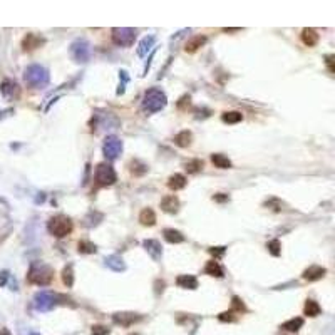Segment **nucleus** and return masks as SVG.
<instances>
[{
    "label": "nucleus",
    "mask_w": 335,
    "mask_h": 335,
    "mask_svg": "<svg viewBox=\"0 0 335 335\" xmlns=\"http://www.w3.org/2000/svg\"><path fill=\"white\" fill-rule=\"evenodd\" d=\"M27 280L39 287L50 285L54 280V270L46 263H34L27 273Z\"/></svg>",
    "instance_id": "obj_1"
},
{
    "label": "nucleus",
    "mask_w": 335,
    "mask_h": 335,
    "mask_svg": "<svg viewBox=\"0 0 335 335\" xmlns=\"http://www.w3.org/2000/svg\"><path fill=\"white\" fill-rule=\"evenodd\" d=\"M24 79L27 86L34 87V89H41V87H46L49 84V71L39 64H32L25 69Z\"/></svg>",
    "instance_id": "obj_2"
},
{
    "label": "nucleus",
    "mask_w": 335,
    "mask_h": 335,
    "mask_svg": "<svg viewBox=\"0 0 335 335\" xmlns=\"http://www.w3.org/2000/svg\"><path fill=\"white\" fill-rule=\"evenodd\" d=\"M47 228H49L50 235H54L56 238H64V236L71 235L74 225H72L71 218L64 216V214H56L49 220Z\"/></svg>",
    "instance_id": "obj_3"
},
{
    "label": "nucleus",
    "mask_w": 335,
    "mask_h": 335,
    "mask_svg": "<svg viewBox=\"0 0 335 335\" xmlns=\"http://www.w3.org/2000/svg\"><path fill=\"white\" fill-rule=\"evenodd\" d=\"M168 104L166 94L161 89H149L144 94L143 99V107L148 112H159L161 109H165Z\"/></svg>",
    "instance_id": "obj_4"
},
{
    "label": "nucleus",
    "mask_w": 335,
    "mask_h": 335,
    "mask_svg": "<svg viewBox=\"0 0 335 335\" xmlns=\"http://www.w3.org/2000/svg\"><path fill=\"white\" fill-rule=\"evenodd\" d=\"M59 295L47 292V290H42V292H37L34 297V307L35 310L39 312H50L54 307L57 305V300H59Z\"/></svg>",
    "instance_id": "obj_5"
},
{
    "label": "nucleus",
    "mask_w": 335,
    "mask_h": 335,
    "mask_svg": "<svg viewBox=\"0 0 335 335\" xmlns=\"http://www.w3.org/2000/svg\"><path fill=\"white\" fill-rule=\"evenodd\" d=\"M112 42L119 47H129L136 41V30L129 27H114L111 30Z\"/></svg>",
    "instance_id": "obj_6"
},
{
    "label": "nucleus",
    "mask_w": 335,
    "mask_h": 335,
    "mask_svg": "<svg viewBox=\"0 0 335 335\" xmlns=\"http://www.w3.org/2000/svg\"><path fill=\"white\" fill-rule=\"evenodd\" d=\"M118 180V174H116L114 168L107 163H101L96 168V181L99 186H112Z\"/></svg>",
    "instance_id": "obj_7"
},
{
    "label": "nucleus",
    "mask_w": 335,
    "mask_h": 335,
    "mask_svg": "<svg viewBox=\"0 0 335 335\" xmlns=\"http://www.w3.org/2000/svg\"><path fill=\"white\" fill-rule=\"evenodd\" d=\"M71 56L76 62H87L91 59V44L84 39H77L71 44Z\"/></svg>",
    "instance_id": "obj_8"
},
{
    "label": "nucleus",
    "mask_w": 335,
    "mask_h": 335,
    "mask_svg": "<svg viewBox=\"0 0 335 335\" xmlns=\"http://www.w3.org/2000/svg\"><path fill=\"white\" fill-rule=\"evenodd\" d=\"M103 152L107 159H116L122 152V141L118 136H107L103 144Z\"/></svg>",
    "instance_id": "obj_9"
},
{
    "label": "nucleus",
    "mask_w": 335,
    "mask_h": 335,
    "mask_svg": "<svg viewBox=\"0 0 335 335\" xmlns=\"http://www.w3.org/2000/svg\"><path fill=\"white\" fill-rule=\"evenodd\" d=\"M112 320L114 323L121 327H131L134 323H137L141 320V315L137 314H133V312H122V314H114L112 315Z\"/></svg>",
    "instance_id": "obj_10"
},
{
    "label": "nucleus",
    "mask_w": 335,
    "mask_h": 335,
    "mask_svg": "<svg viewBox=\"0 0 335 335\" xmlns=\"http://www.w3.org/2000/svg\"><path fill=\"white\" fill-rule=\"evenodd\" d=\"M44 44H46V39L41 37V35L27 34L24 39H22V49H24L25 52H30V50L39 49V47L44 46Z\"/></svg>",
    "instance_id": "obj_11"
},
{
    "label": "nucleus",
    "mask_w": 335,
    "mask_h": 335,
    "mask_svg": "<svg viewBox=\"0 0 335 335\" xmlns=\"http://www.w3.org/2000/svg\"><path fill=\"white\" fill-rule=\"evenodd\" d=\"M327 270L323 267H319V265H312V267H308L307 270L304 272V275H302V278L307 280V282H315V280H320L325 276Z\"/></svg>",
    "instance_id": "obj_12"
},
{
    "label": "nucleus",
    "mask_w": 335,
    "mask_h": 335,
    "mask_svg": "<svg viewBox=\"0 0 335 335\" xmlns=\"http://www.w3.org/2000/svg\"><path fill=\"white\" fill-rule=\"evenodd\" d=\"M143 246L146 248L148 253L151 255L152 260L158 261L159 258H161L163 248H161V243H159L158 240H144V242H143Z\"/></svg>",
    "instance_id": "obj_13"
},
{
    "label": "nucleus",
    "mask_w": 335,
    "mask_h": 335,
    "mask_svg": "<svg viewBox=\"0 0 335 335\" xmlns=\"http://www.w3.org/2000/svg\"><path fill=\"white\" fill-rule=\"evenodd\" d=\"M161 210L171 214L178 213V210H180V199H178V196H174V195L165 196V198L161 199Z\"/></svg>",
    "instance_id": "obj_14"
},
{
    "label": "nucleus",
    "mask_w": 335,
    "mask_h": 335,
    "mask_svg": "<svg viewBox=\"0 0 335 335\" xmlns=\"http://www.w3.org/2000/svg\"><path fill=\"white\" fill-rule=\"evenodd\" d=\"M319 41H320V35L315 29H304V30H302V42H304L307 47L317 46Z\"/></svg>",
    "instance_id": "obj_15"
},
{
    "label": "nucleus",
    "mask_w": 335,
    "mask_h": 335,
    "mask_svg": "<svg viewBox=\"0 0 335 335\" xmlns=\"http://www.w3.org/2000/svg\"><path fill=\"white\" fill-rule=\"evenodd\" d=\"M2 94L7 99H17L20 94V87L12 81H5L2 84Z\"/></svg>",
    "instance_id": "obj_16"
},
{
    "label": "nucleus",
    "mask_w": 335,
    "mask_h": 335,
    "mask_svg": "<svg viewBox=\"0 0 335 335\" xmlns=\"http://www.w3.org/2000/svg\"><path fill=\"white\" fill-rule=\"evenodd\" d=\"M106 267L111 268L114 272H124L126 270V263L119 255H111V257L106 258Z\"/></svg>",
    "instance_id": "obj_17"
},
{
    "label": "nucleus",
    "mask_w": 335,
    "mask_h": 335,
    "mask_svg": "<svg viewBox=\"0 0 335 335\" xmlns=\"http://www.w3.org/2000/svg\"><path fill=\"white\" fill-rule=\"evenodd\" d=\"M184 186H186V176L184 174L176 173L173 176H169V180H168V188L173 189V191H180Z\"/></svg>",
    "instance_id": "obj_18"
},
{
    "label": "nucleus",
    "mask_w": 335,
    "mask_h": 335,
    "mask_svg": "<svg viewBox=\"0 0 335 335\" xmlns=\"http://www.w3.org/2000/svg\"><path fill=\"white\" fill-rule=\"evenodd\" d=\"M205 44H206L205 35H195V37H191L186 44H184V50L189 52V54H193V52H196L199 47L205 46Z\"/></svg>",
    "instance_id": "obj_19"
},
{
    "label": "nucleus",
    "mask_w": 335,
    "mask_h": 335,
    "mask_svg": "<svg viewBox=\"0 0 335 335\" xmlns=\"http://www.w3.org/2000/svg\"><path fill=\"white\" fill-rule=\"evenodd\" d=\"M176 283L181 287V289H188V290H196L198 289V280L193 275H180L176 278Z\"/></svg>",
    "instance_id": "obj_20"
},
{
    "label": "nucleus",
    "mask_w": 335,
    "mask_h": 335,
    "mask_svg": "<svg viewBox=\"0 0 335 335\" xmlns=\"http://www.w3.org/2000/svg\"><path fill=\"white\" fill-rule=\"evenodd\" d=\"M193 143V133L191 131H181L174 136V144L180 148H188Z\"/></svg>",
    "instance_id": "obj_21"
},
{
    "label": "nucleus",
    "mask_w": 335,
    "mask_h": 335,
    "mask_svg": "<svg viewBox=\"0 0 335 335\" xmlns=\"http://www.w3.org/2000/svg\"><path fill=\"white\" fill-rule=\"evenodd\" d=\"M304 327V319L302 317H295V319H290L287 322H283L280 325V329L287 330V332H298V330Z\"/></svg>",
    "instance_id": "obj_22"
},
{
    "label": "nucleus",
    "mask_w": 335,
    "mask_h": 335,
    "mask_svg": "<svg viewBox=\"0 0 335 335\" xmlns=\"http://www.w3.org/2000/svg\"><path fill=\"white\" fill-rule=\"evenodd\" d=\"M154 42H156L154 35H148V37H144L143 41L139 42V46H137V56H139V57H144V56H146L149 50L152 49Z\"/></svg>",
    "instance_id": "obj_23"
},
{
    "label": "nucleus",
    "mask_w": 335,
    "mask_h": 335,
    "mask_svg": "<svg viewBox=\"0 0 335 335\" xmlns=\"http://www.w3.org/2000/svg\"><path fill=\"white\" fill-rule=\"evenodd\" d=\"M139 221L144 227H154L156 225V213L151 208H144L139 213Z\"/></svg>",
    "instance_id": "obj_24"
},
{
    "label": "nucleus",
    "mask_w": 335,
    "mask_h": 335,
    "mask_svg": "<svg viewBox=\"0 0 335 335\" xmlns=\"http://www.w3.org/2000/svg\"><path fill=\"white\" fill-rule=\"evenodd\" d=\"M205 273H206V275L218 276V278H221V276H223V268H221V265L218 263L216 260H211V261H208V263H206Z\"/></svg>",
    "instance_id": "obj_25"
},
{
    "label": "nucleus",
    "mask_w": 335,
    "mask_h": 335,
    "mask_svg": "<svg viewBox=\"0 0 335 335\" xmlns=\"http://www.w3.org/2000/svg\"><path fill=\"white\" fill-rule=\"evenodd\" d=\"M211 163L216 168H220V169H228V168H231V161L225 154H211Z\"/></svg>",
    "instance_id": "obj_26"
},
{
    "label": "nucleus",
    "mask_w": 335,
    "mask_h": 335,
    "mask_svg": "<svg viewBox=\"0 0 335 335\" xmlns=\"http://www.w3.org/2000/svg\"><path fill=\"white\" fill-rule=\"evenodd\" d=\"M165 240L169 243H183L184 242V236L181 231L178 230H173V228H168L165 230Z\"/></svg>",
    "instance_id": "obj_27"
},
{
    "label": "nucleus",
    "mask_w": 335,
    "mask_h": 335,
    "mask_svg": "<svg viewBox=\"0 0 335 335\" xmlns=\"http://www.w3.org/2000/svg\"><path fill=\"white\" fill-rule=\"evenodd\" d=\"M320 312H322V308H320V305L317 304L315 300H307V302H305L304 314L307 317H319Z\"/></svg>",
    "instance_id": "obj_28"
},
{
    "label": "nucleus",
    "mask_w": 335,
    "mask_h": 335,
    "mask_svg": "<svg viewBox=\"0 0 335 335\" xmlns=\"http://www.w3.org/2000/svg\"><path fill=\"white\" fill-rule=\"evenodd\" d=\"M221 119L227 124H236V122H240L243 119V114L240 111H228V112H223Z\"/></svg>",
    "instance_id": "obj_29"
},
{
    "label": "nucleus",
    "mask_w": 335,
    "mask_h": 335,
    "mask_svg": "<svg viewBox=\"0 0 335 335\" xmlns=\"http://www.w3.org/2000/svg\"><path fill=\"white\" fill-rule=\"evenodd\" d=\"M129 169H131V173H133L134 176H143V174L148 171V166L144 165V163H141L139 159H134V161H131Z\"/></svg>",
    "instance_id": "obj_30"
},
{
    "label": "nucleus",
    "mask_w": 335,
    "mask_h": 335,
    "mask_svg": "<svg viewBox=\"0 0 335 335\" xmlns=\"http://www.w3.org/2000/svg\"><path fill=\"white\" fill-rule=\"evenodd\" d=\"M62 282H64V285L69 287V289L74 285V268H72V265H67L62 270Z\"/></svg>",
    "instance_id": "obj_31"
},
{
    "label": "nucleus",
    "mask_w": 335,
    "mask_h": 335,
    "mask_svg": "<svg viewBox=\"0 0 335 335\" xmlns=\"http://www.w3.org/2000/svg\"><path fill=\"white\" fill-rule=\"evenodd\" d=\"M184 169H186L189 174H196L198 171L203 169V161L201 159H191V161H188L186 165H184Z\"/></svg>",
    "instance_id": "obj_32"
},
{
    "label": "nucleus",
    "mask_w": 335,
    "mask_h": 335,
    "mask_svg": "<svg viewBox=\"0 0 335 335\" xmlns=\"http://www.w3.org/2000/svg\"><path fill=\"white\" fill-rule=\"evenodd\" d=\"M77 250H79V253H86V255L96 253V245L91 242H87V240H82V242H79Z\"/></svg>",
    "instance_id": "obj_33"
},
{
    "label": "nucleus",
    "mask_w": 335,
    "mask_h": 335,
    "mask_svg": "<svg viewBox=\"0 0 335 335\" xmlns=\"http://www.w3.org/2000/svg\"><path fill=\"white\" fill-rule=\"evenodd\" d=\"M267 248H268V251H270V253L273 255V257H278L280 251H282V250H280V248H282V245H280L278 240H272V242H268Z\"/></svg>",
    "instance_id": "obj_34"
},
{
    "label": "nucleus",
    "mask_w": 335,
    "mask_h": 335,
    "mask_svg": "<svg viewBox=\"0 0 335 335\" xmlns=\"http://www.w3.org/2000/svg\"><path fill=\"white\" fill-rule=\"evenodd\" d=\"M119 79H121V84H119L118 96H119V94H124V87H126V84L129 82V76H127L126 71H121V72H119Z\"/></svg>",
    "instance_id": "obj_35"
},
{
    "label": "nucleus",
    "mask_w": 335,
    "mask_h": 335,
    "mask_svg": "<svg viewBox=\"0 0 335 335\" xmlns=\"http://www.w3.org/2000/svg\"><path fill=\"white\" fill-rule=\"evenodd\" d=\"M233 312H236V314H242L243 310H245V305H243V302L240 300L238 297H233Z\"/></svg>",
    "instance_id": "obj_36"
},
{
    "label": "nucleus",
    "mask_w": 335,
    "mask_h": 335,
    "mask_svg": "<svg viewBox=\"0 0 335 335\" xmlns=\"http://www.w3.org/2000/svg\"><path fill=\"white\" fill-rule=\"evenodd\" d=\"M91 332H92V335H109L111 330H109L107 327H104V325H92Z\"/></svg>",
    "instance_id": "obj_37"
},
{
    "label": "nucleus",
    "mask_w": 335,
    "mask_h": 335,
    "mask_svg": "<svg viewBox=\"0 0 335 335\" xmlns=\"http://www.w3.org/2000/svg\"><path fill=\"white\" fill-rule=\"evenodd\" d=\"M225 246H216V248H210V253L213 255L214 258H220V257H223V253H225Z\"/></svg>",
    "instance_id": "obj_38"
},
{
    "label": "nucleus",
    "mask_w": 335,
    "mask_h": 335,
    "mask_svg": "<svg viewBox=\"0 0 335 335\" xmlns=\"http://www.w3.org/2000/svg\"><path fill=\"white\" fill-rule=\"evenodd\" d=\"M325 62H327V67H329V71L334 72L335 71V69H334V56H327L325 57Z\"/></svg>",
    "instance_id": "obj_39"
},
{
    "label": "nucleus",
    "mask_w": 335,
    "mask_h": 335,
    "mask_svg": "<svg viewBox=\"0 0 335 335\" xmlns=\"http://www.w3.org/2000/svg\"><path fill=\"white\" fill-rule=\"evenodd\" d=\"M213 199H214V201H228V199H230V198H228V195L221 196V193H218V195H214V196H213Z\"/></svg>",
    "instance_id": "obj_40"
},
{
    "label": "nucleus",
    "mask_w": 335,
    "mask_h": 335,
    "mask_svg": "<svg viewBox=\"0 0 335 335\" xmlns=\"http://www.w3.org/2000/svg\"><path fill=\"white\" fill-rule=\"evenodd\" d=\"M240 29H223V32H238Z\"/></svg>",
    "instance_id": "obj_41"
},
{
    "label": "nucleus",
    "mask_w": 335,
    "mask_h": 335,
    "mask_svg": "<svg viewBox=\"0 0 335 335\" xmlns=\"http://www.w3.org/2000/svg\"><path fill=\"white\" fill-rule=\"evenodd\" d=\"M2 335H10V334L7 332V330H3V332H2Z\"/></svg>",
    "instance_id": "obj_42"
},
{
    "label": "nucleus",
    "mask_w": 335,
    "mask_h": 335,
    "mask_svg": "<svg viewBox=\"0 0 335 335\" xmlns=\"http://www.w3.org/2000/svg\"><path fill=\"white\" fill-rule=\"evenodd\" d=\"M129 335H139V334H129Z\"/></svg>",
    "instance_id": "obj_43"
},
{
    "label": "nucleus",
    "mask_w": 335,
    "mask_h": 335,
    "mask_svg": "<svg viewBox=\"0 0 335 335\" xmlns=\"http://www.w3.org/2000/svg\"><path fill=\"white\" fill-rule=\"evenodd\" d=\"M32 335H37V334H32Z\"/></svg>",
    "instance_id": "obj_44"
}]
</instances>
